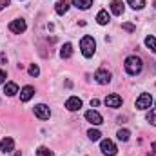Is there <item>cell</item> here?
<instances>
[{
  "label": "cell",
  "instance_id": "1",
  "mask_svg": "<svg viewBox=\"0 0 156 156\" xmlns=\"http://www.w3.org/2000/svg\"><path fill=\"white\" fill-rule=\"evenodd\" d=\"M123 67H125L127 75L136 76V75H140V73H142V69H144V62H142V58H140V56L131 55V56H127V58H125Z\"/></svg>",
  "mask_w": 156,
  "mask_h": 156
},
{
  "label": "cell",
  "instance_id": "2",
  "mask_svg": "<svg viewBox=\"0 0 156 156\" xmlns=\"http://www.w3.org/2000/svg\"><path fill=\"white\" fill-rule=\"evenodd\" d=\"M80 49H82V55L85 58H91L96 53V42H94V38L89 37V35H85L83 38L80 40Z\"/></svg>",
  "mask_w": 156,
  "mask_h": 156
},
{
  "label": "cell",
  "instance_id": "3",
  "mask_svg": "<svg viewBox=\"0 0 156 156\" xmlns=\"http://www.w3.org/2000/svg\"><path fill=\"white\" fill-rule=\"evenodd\" d=\"M151 105H153V96H151L149 93H142V94L136 98V109L145 111V109H149Z\"/></svg>",
  "mask_w": 156,
  "mask_h": 156
},
{
  "label": "cell",
  "instance_id": "4",
  "mask_svg": "<svg viewBox=\"0 0 156 156\" xmlns=\"http://www.w3.org/2000/svg\"><path fill=\"white\" fill-rule=\"evenodd\" d=\"M26 29H27V24H26L24 18H16V20L9 22V31L15 33V35H22Z\"/></svg>",
  "mask_w": 156,
  "mask_h": 156
},
{
  "label": "cell",
  "instance_id": "5",
  "mask_svg": "<svg viewBox=\"0 0 156 156\" xmlns=\"http://www.w3.org/2000/svg\"><path fill=\"white\" fill-rule=\"evenodd\" d=\"M94 80L100 83V85H105L111 82V71H107L105 67H100L96 73H94Z\"/></svg>",
  "mask_w": 156,
  "mask_h": 156
},
{
  "label": "cell",
  "instance_id": "6",
  "mask_svg": "<svg viewBox=\"0 0 156 156\" xmlns=\"http://www.w3.org/2000/svg\"><path fill=\"white\" fill-rule=\"evenodd\" d=\"M100 149H102L104 154H107V156H115L118 153L115 142H111V140H102V142H100Z\"/></svg>",
  "mask_w": 156,
  "mask_h": 156
},
{
  "label": "cell",
  "instance_id": "7",
  "mask_svg": "<svg viewBox=\"0 0 156 156\" xmlns=\"http://www.w3.org/2000/svg\"><path fill=\"white\" fill-rule=\"evenodd\" d=\"M35 116L40 118V120H49L51 118V109L45 104H38V105H35Z\"/></svg>",
  "mask_w": 156,
  "mask_h": 156
},
{
  "label": "cell",
  "instance_id": "8",
  "mask_svg": "<svg viewBox=\"0 0 156 156\" xmlns=\"http://www.w3.org/2000/svg\"><path fill=\"white\" fill-rule=\"evenodd\" d=\"M85 120H87L89 123H93V125H100V123H104L102 115H100L98 111H94V109H89V111L85 113Z\"/></svg>",
  "mask_w": 156,
  "mask_h": 156
},
{
  "label": "cell",
  "instance_id": "9",
  "mask_svg": "<svg viewBox=\"0 0 156 156\" xmlns=\"http://www.w3.org/2000/svg\"><path fill=\"white\" fill-rule=\"evenodd\" d=\"M122 96L116 94V93H113V94H109L107 98H105V105L107 107H113V109H118V107H122Z\"/></svg>",
  "mask_w": 156,
  "mask_h": 156
},
{
  "label": "cell",
  "instance_id": "10",
  "mask_svg": "<svg viewBox=\"0 0 156 156\" xmlns=\"http://www.w3.org/2000/svg\"><path fill=\"white\" fill-rule=\"evenodd\" d=\"M0 149H2L4 154L13 153V151H15V140H13V138H4V140L0 142Z\"/></svg>",
  "mask_w": 156,
  "mask_h": 156
},
{
  "label": "cell",
  "instance_id": "11",
  "mask_svg": "<svg viewBox=\"0 0 156 156\" xmlns=\"http://www.w3.org/2000/svg\"><path fill=\"white\" fill-rule=\"evenodd\" d=\"M33 96H35V87H33V85L22 87V91H20V100H22V102H29Z\"/></svg>",
  "mask_w": 156,
  "mask_h": 156
},
{
  "label": "cell",
  "instance_id": "12",
  "mask_svg": "<svg viewBox=\"0 0 156 156\" xmlns=\"http://www.w3.org/2000/svg\"><path fill=\"white\" fill-rule=\"evenodd\" d=\"M66 107H67V111H80V107H82V100H80L78 96H71V98H67Z\"/></svg>",
  "mask_w": 156,
  "mask_h": 156
},
{
  "label": "cell",
  "instance_id": "13",
  "mask_svg": "<svg viewBox=\"0 0 156 156\" xmlns=\"http://www.w3.org/2000/svg\"><path fill=\"white\" fill-rule=\"evenodd\" d=\"M96 22H98L100 26H107V24L111 22V15H109L105 9H102V11H98V15H96Z\"/></svg>",
  "mask_w": 156,
  "mask_h": 156
},
{
  "label": "cell",
  "instance_id": "14",
  "mask_svg": "<svg viewBox=\"0 0 156 156\" xmlns=\"http://www.w3.org/2000/svg\"><path fill=\"white\" fill-rule=\"evenodd\" d=\"M123 4H122V0H113L111 2V13L113 15H116V16H122L123 15Z\"/></svg>",
  "mask_w": 156,
  "mask_h": 156
},
{
  "label": "cell",
  "instance_id": "15",
  "mask_svg": "<svg viewBox=\"0 0 156 156\" xmlns=\"http://www.w3.org/2000/svg\"><path fill=\"white\" fill-rule=\"evenodd\" d=\"M55 11H56V15H66V13L69 11V0H60V2H56Z\"/></svg>",
  "mask_w": 156,
  "mask_h": 156
},
{
  "label": "cell",
  "instance_id": "16",
  "mask_svg": "<svg viewBox=\"0 0 156 156\" xmlns=\"http://www.w3.org/2000/svg\"><path fill=\"white\" fill-rule=\"evenodd\" d=\"M4 93H5L7 96H15V94L18 93V85H16L15 82H7L5 87H4Z\"/></svg>",
  "mask_w": 156,
  "mask_h": 156
},
{
  "label": "cell",
  "instance_id": "17",
  "mask_svg": "<svg viewBox=\"0 0 156 156\" xmlns=\"http://www.w3.org/2000/svg\"><path fill=\"white\" fill-rule=\"evenodd\" d=\"M60 56H62V58H71V56H73V45H71L69 42L62 45V49H60Z\"/></svg>",
  "mask_w": 156,
  "mask_h": 156
},
{
  "label": "cell",
  "instance_id": "18",
  "mask_svg": "<svg viewBox=\"0 0 156 156\" xmlns=\"http://www.w3.org/2000/svg\"><path fill=\"white\" fill-rule=\"evenodd\" d=\"M73 4L78 9H89L93 5V0H73Z\"/></svg>",
  "mask_w": 156,
  "mask_h": 156
},
{
  "label": "cell",
  "instance_id": "19",
  "mask_svg": "<svg viewBox=\"0 0 156 156\" xmlns=\"http://www.w3.org/2000/svg\"><path fill=\"white\" fill-rule=\"evenodd\" d=\"M87 136H89V140L98 142V140H100V136H102V133H100L98 129H89V131H87Z\"/></svg>",
  "mask_w": 156,
  "mask_h": 156
},
{
  "label": "cell",
  "instance_id": "20",
  "mask_svg": "<svg viewBox=\"0 0 156 156\" xmlns=\"http://www.w3.org/2000/svg\"><path fill=\"white\" fill-rule=\"evenodd\" d=\"M145 45L153 51V53H156V38L153 37V35H149V37H145Z\"/></svg>",
  "mask_w": 156,
  "mask_h": 156
},
{
  "label": "cell",
  "instance_id": "21",
  "mask_svg": "<svg viewBox=\"0 0 156 156\" xmlns=\"http://www.w3.org/2000/svg\"><path fill=\"white\" fill-rule=\"evenodd\" d=\"M116 136H118V140H120V142H127V140L131 138V133H129L127 129H120V131L116 133Z\"/></svg>",
  "mask_w": 156,
  "mask_h": 156
},
{
  "label": "cell",
  "instance_id": "22",
  "mask_svg": "<svg viewBox=\"0 0 156 156\" xmlns=\"http://www.w3.org/2000/svg\"><path fill=\"white\" fill-rule=\"evenodd\" d=\"M127 4H129L133 9H144L145 0H127Z\"/></svg>",
  "mask_w": 156,
  "mask_h": 156
},
{
  "label": "cell",
  "instance_id": "23",
  "mask_svg": "<svg viewBox=\"0 0 156 156\" xmlns=\"http://www.w3.org/2000/svg\"><path fill=\"white\" fill-rule=\"evenodd\" d=\"M37 156H55V153L47 147H38L37 149Z\"/></svg>",
  "mask_w": 156,
  "mask_h": 156
},
{
  "label": "cell",
  "instance_id": "24",
  "mask_svg": "<svg viewBox=\"0 0 156 156\" xmlns=\"http://www.w3.org/2000/svg\"><path fill=\"white\" fill-rule=\"evenodd\" d=\"M27 71H29V76H38L40 75V67L37 66V64H31Z\"/></svg>",
  "mask_w": 156,
  "mask_h": 156
},
{
  "label": "cell",
  "instance_id": "25",
  "mask_svg": "<svg viewBox=\"0 0 156 156\" xmlns=\"http://www.w3.org/2000/svg\"><path fill=\"white\" fill-rule=\"evenodd\" d=\"M147 122H149L151 125H156V109H151V111L147 113Z\"/></svg>",
  "mask_w": 156,
  "mask_h": 156
},
{
  "label": "cell",
  "instance_id": "26",
  "mask_svg": "<svg viewBox=\"0 0 156 156\" xmlns=\"http://www.w3.org/2000/svg\"><path fill=\"white\" fill-rule=\"evenodd\" d=\"M122 29H123V31H127V33H134V29H136V27H134L133 24L125 22V24H122Z\"/></svg>",
  "mask_w": 156,
  "mask_h": 156
},
{
  "label": "cell",
  "instance_id": "27",
  "mask_svg": "<svg viewBox=\"0 0 156 156\" xmlns=\"http://www.w3.org/2000/svg\"><path fill=\"white\" fill-rule=\"evenodd\" d=\"M9 4H11V0H0V11H2V9H5Z\"/></svg>",
  "mask_w": 156,
  "mask_h": 156
},
{
  "label": "cell",
  "instance_id": "28",
  "mask_svg": "<svg viewBox=\"0 0 156 156\" xmlns=\"http://www.w3.org/2000/svg\"><path fill=\"white\" fill-rule=\"evenodd\" d=\"M7 62V56H5V53H0V66L2 64H5Z\"/></svg>",
  "mask_w": 156,
  "mask_h": 156
},
{
  "label": "cell",
  "instance_id": "29",
  "mask_svg": "<svg viewBox=\"0 0 156 156\" xmlns=\"http://www.w3.org/2000/svg\"><path fill=\"white\" fill-rule=\"evenodd\" d=\"M4 82H5V71H2V69H0V85H2Z\"/></svg>",
  "mask_w": 156,
  "mask_h": 156
},
{
  "label": "cell",
  "instance_id": "30",
  "mask_svg": "<svg viewBox=\"0 0 156 156\" xmlns=\"http://www.w3.org/2000/svg\"><path fill=\"white\" fill-rule=\"evenodd\" d=\"M98 104H100L98 98H93V100H91V107H98Z\"/></svg>",
  "mask_w": 156,
  "mask_h": 156
},
{
  "label": "cell",
  "instance_id": "31",
  "mask_svg": "<svg viewBox=\"0 0 156 156\" xmlns=\"http://www.w3.org/2000/svg\"><path fill=\"white\" fill-rule=\"evenodd\" d=\"M13 156H22V153H20V151H16V153H15Z\"/></svg>",
  "mask_w": 156,
  "mask_h": 156
},
{
  "label": "cell",
  "instance_id": "32",
  "mask_svg": "<svg viewBox=\"0 0 156 156\" xmlns=\"http://www.w3.org/2000/svg\"><path fill=\"white\" fill-rule=\"evenodd\" d=\"M154 7H156V2H154Z\"/></svg>",
  "mask_w": 156,
  "mask_h": 156
}]
</instances>
